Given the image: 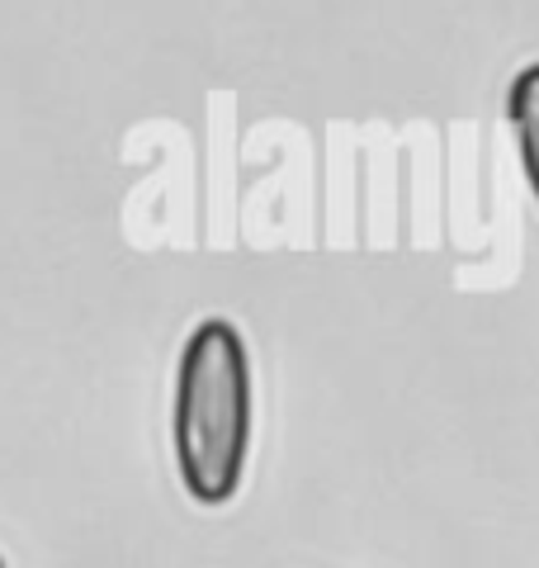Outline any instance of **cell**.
Masks as SVG:
<instances>
[{"mask_svg": "<svg viewBox=\"0 0 539 568\" xmlns=\"http://www.w3.org/2000/svg\"><path fill=\"white\" fill-rule=\"evenodd\" d=\"M507 119L516 129V148H520V166H526V181L539 200V62L520 67L511 91H507Z\"/></svg>", "mask_w": 539, "mask_h": 568, "instance_id": "7a4b0ae2", "label": "cell"}, {"mask_svg": "<svg viewBox=\"0 0 539 568\" xmlns=\"http://www.w3.org/2000/svg\"><path fill=\"white\" fill-rule=\"evenodd\" d=\"M0 568H6V564H0Z\"/></svg>", "mask_w": 539, "mask_h": 568, "instance_id": "3957f363", "label": "cell"}, {"mask_svg": "<svg viewBox=\"0 0 539 568\" xmlns=\"http://www.w3.org/2000/svg\"><path fill=\"white\" fill-rule=\"evenodd\" d=\"M251 450V361L237 327L209 317L190 332L175 375V465L194 503L237 497Z\"/></svg>", "mask_w": 539, "mask_h": 568, "instance_id": "6da1fadb", "label": "cell"}]
</instances>
